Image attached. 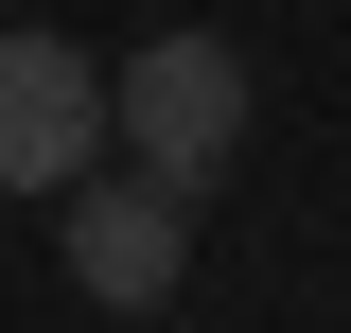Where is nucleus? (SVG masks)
I'll use <instances>...</instances> for the list:
<instances>
[{"label":"nucleus","instance_id":"f257e3e1","mask_svg":"<svg viewBox=\"0 0 351 333\" xmlns=\"http://www.w3.org/2000/svg\"><path fill=\"white\" fill-rule=\"evenodd\" d=\"M106 123H123V158H141V175L211 193L228 140H246V53H228V36H141L123 71H106Z\"/></svg>","mask_w":351,"mask_h":333},{"label":"nucleus","instance_id":"f03ea898","mask_svg":"<svg viewBox=\"0 0 351 333\" xmlns=\"http://www.w3.org/2000/svg\"><path fill=\"white\" fill-rule=\"evenodd\" d=\"M53 246H71V281L106 298V316H158L176 281H193V193L176 175H106V193H53Z\"/></svg>","mask_w":351,"mask_h":333},{"label":"nucleus","instance_id":"7ed1b4c3","mask_svg":"<svg viewBox=\"0 0 351 333\" xmlns=\"http://www.w3.org/2000/svg\"><path fill=\"white\" fill-rule=\"evenodd\" d=\"M106 175V71L71 36H0V193H71Z\"/></svg>","mask_w":351,"mask_h":333}]
</instances>
